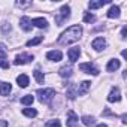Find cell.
Wrapping results in <instances>:
<instances>
[{
    "instance_id": "26",
    "label": "cell",
    "mask_w": 127,
    "mask_h": 127,
    "mask_svg": "<svg viewBox=\"0 0 127 127\" xmlns=\"http://www.w3.org/2000/svg\"><path fill=\"white\" fill-rule=\"evenodd\" d=\"M45 127H61V124H60V120H49L45 124Z\"/></svg>"
},
{
    "instance_id": "19",
    "label": "cell",
    "mask_w": 127,
    "mask_h": 127,
    "mask_svg": "<svg viewBox=\"0 0 127 127\" xmlns=\"http://www.w3.org/2000/svg\"><path fill=\"white\" fill-rule=\"evenodd\" d=\"M109 3V0H100V2H90L88 3V8L90 9H97V8H102L103 5Z\"/></svg>"
},
{
    "instance_id": "18",
    "label": "cell",
    "mask_w": 127,
    "mask_h": 127,
    "mask_svg": "<svg viewBox=\"0 0 127 127\" xmlns=\"http://www.w3.org/2000/svg\"><path fill=\"white\" fill-rule=\"evenodd\" d=\"M118 17H120V8L112 5L111 9L108 11V18H118Z\"/></svg>"
},
{
    "instance_id": "11",
    "label": "cell",
    "mask_w": 127,
    "mask_h": 127,
    "mask_svg": "<svg viewBox=\"0 0 127 127\" xmlns=\"http://www.w3.org/2000/svg\"><path fill=\"white\" fill-rule=\"evenodd\" d=\"M120 66H121L120 60L114 58V60H109L108 66H106V70H108V72H115V70H118V69H120Z\"/></svg>"
},
{
    "instance_id": "7",
    "label": "cell",
    "mask_w": 127,
    "mask_h": 127,
    "mask_svg": "<svg viewBox=\"0 0 127 127\" xmlns=\"http://www.w3.org/2000/svg\"><path fill=\"white\" fill-rule=\"evenodd\" d=\"M91 46H93L96 51H102V49H105V48H106V40H105L103 37H96V39L93 40Z\"/></svg>"
},
{
    "instance_id": "5",
    "label": "cell",
    "mask_w": 127,
    "mask_h": 127,
    "mask_svg": "<svg viewBox=\"0 0 127 127\" xmlns=\"http://www.w3.org/2000/svg\"><path fill=\"white\" fill-rule=\"evenodd\" d=\"M121 100V93H120V88L118 87H112L109 94H108V102L111 103H115V102H120Z\"/></svg>"
},
{
    "instance_id": "10",
    "label": "cell",
    "mask_w": 127,
    "mask_h": 127,
    "mask_svg": "<svg viewBox=\"0 0 127 127\" xmlns=\"http://www.w3.org/2000/svg\"><path fill=\"white\" fill-rule=\"evenodd\" d=\"M20 26H21V29L24 30V32H30L32 30V20L29 18V17H23L21 20H20Z\"/></svg>"
},
{
    "instance_id": "27",
    "label": "cell",
    "mask_w": 127,
    "mask_h": 127,
    "mask_svg": "<svg viewBox=\"0 0 127 127\" xmlns=\"http://www.w3.org/2000/svg\"><path fill=\"white\" fill-rule=\"evenodd\" d=\"M0 67H3V69H9V61L6 60V57H0Z\"/></svg>"
},
{
    "instance_id": "9",
    "label": "cell",
    "mask_w": 127,
    "mask_h": 127,
    "mask_svg": "<svg viewBox=\"0 0 127 127\" xmlns=\"http://www.w3.org/2000/svg\"><path fill=\"white\" fill-rule=\"evenodd\" d=\"M79 54H81V49H79L78 46H75V48H70V49L67 51V55H69V60H70V63H75V61L79 58Z\"/></svg>"
},
{
    "instance_id": "14",
    "label": "cell",
    "mask_w": 127,
    "mask_h": 127,
    "mask_svg": "<svg viewBox=\"0 0 127 127\" xmlns=\"http://www.w3.org/2000/svg\"><path fill=\"white\" fill-rule=\"evenodd\" d=\"M12 90V85L9 82H3V81H0V94L2 96H8Z\"/></svg>"
},
{
    "instance_id": "28",
    "label": "cell",
    "mask_w": 127,
    "mask_h": 127,
    "mask_svg": "<svg viewBox=\"0 0 127 127\" xmlns=\"http://www.w3.org/2000/svg\"><path fill=\"white\" fill-rule=\"evenodd\" d=\"M94 20H96V17H94L93 14H85V15H84V23H88V24H90V23H93Z\"/></svg>"
},
{
    "instance_id": "6",
    "label": "cell",
    "mask_w": 127,
    "mask_h": 127,
    "mask_svg": "<svg viewBox=\"0 0 127 127\" xmlns=\"http://www.w3.org/2000/svg\"><path fill=\"white\" fill-rule=\"evenodd\" d=\"M32 60H33V55H30V54H20V55H17L14 63L17 66H20V64H27V63H30Z\"/></svg>"
},
{
    "instance_id": "17",
    "label": "cell",
    "mask_w": 127,
    "mask_h": 127,
    "mask_svg": "<svg viewBox=\"0 0 127 127\" xmlns=\"http://www.w3.org/2000/svg\"><path fill=\"white\" fill-rule=\"evenodd\" d=\"M17 82H18V85H20L21 88H27V87H29V84H30V81H29V76H27V75H20V76L17 78Z\"/></svg>"
},
{
    "instance_id": "33",
    "label": "cell",
    "mask_w": 127,
    "mask_h": 127,
    "mask_svg": "<svg viewBox=\"0 0 127 127\" xmlns=\"http://www.w3.org/2000/svg\"><path fill=\"white\" fill-rule=\"evenodd\" d=\"M9 30H11V26H9V24H8V26H3V32H5V33L9 32Z\"/></svg>"
},
{
    "instance_id": "24",
    "label": "cell",
    "mask_w": 127,
    "mask_h": 127,
    "mask_svg": "<svg viewBox=\"0 0 127 127\" xmlns=\"http://www.w3.org/2000/svg\"><path fill=\"white\" fill-rule=\"evenodd\" d=\"M42 40H43V37H42V36H37V37H34V39H30L26 45H27V46H34V45H39Z\"/></svg>"
},
{
    "instance_id": "31",
    "label": "cell",
    "mask_w": 127,
    "mask_h": 127,
    "mask_svg": "<svg viewBox=\"0 0 127 127\" xmlns=\"http://www.w3.org/2000/svg\"><path fill=\"white\" fill-rule=\"evenodd\" d=\"M121 37H123V39L127 37V27H123V30H121Z\"/></svg>"
},
{
    "instance_id": "32",
    "label": "cell",
    "mask_w": 127,
    "mask_h": 127,
    "mask_svg": "<svg viewBox=\"0 0 127 127\" xmlns=\"http://www.w3.org/2000/svg\"><path fill=\"white\" fill-rule=\"evenodd\" d=\"M0 127H8V121L6 120H0Z\"/></svg>"
},
{
    "instance_id": "30",
    "label": "cell",
    "mask_w": 127,
    "mask_h": 127,
    "mask_svg": "<svg viewBox=\"0 0 127 127\" xmlns=\"http://www.w3.org/2000/svg\"><path fill=\"white\" fill-rule=\"evenodd\" d=\"M32 5V2H17V6H30Z\"/></svg>"
},
{
    "instance_id": "3",
    "label": "cell",
    "mask_w": 127,
    "mask_h": 127,
    "mask_svg": "<svg viewBox=\"0 0 127 127\" xmlns=\"http://www.w3.org/2000/svg\"><path fill=\"white\" fill-rule=\"evenodd\" d=\"M69 17H70V8H69L67 5L61 6V9H60V14L55 17V23H57V26H61V24L64 23V21H66Z\"/></svg>"
},
{
    "instance_id": "22",
    "label": "cell",
    "mask_w": 127,
    "mask_h": 127,
    "mask_svg": "<svg viewBox=\"0 0 127 127\" xmlns=\"http://www.w3.org/2000/svg\"><path fill=\"white\" fill-rule=\"evenodd\" d=\"M23 115H26L29 118H34L37 115V111L33 109V108H26V109H23Z\"/></svg>"
},
{
    "instance_id": "8",
    "label": "cell",
    "mask_w": 127,
    "mask_h": 127,
    "mask_svg": "<svg viewBox=\"0 0 127 127\" xmlns=\"http://www.w3.org/2000/svg\"><path fill=\"white\" fill-rule=\"evenodd\" d=\"M78 115L73 112V111H69L67 112V120H66V126L67 127H75V124L78 123Z\"/></svg>"
},
{
    "instance_id": "15",
    "label": "cell",
    "mask_w": 127,
    "mask_h": 127,
    "mask_svg": "<svg viewBox=\"0 0 127 127\" xmlns=\"http://www.w3.org/2000/svg\"><path fill=\"white\" fill-rule=\"evenodd\" d=\"M90 85H91V82L90 81H82L81 84H79V87L76 88V91H78V94H85L87 91H88V88H90Z\"/></svg>"
},
{
    "instance_id": "13",
    "label": "cell",
    "mask_w": 127,
    "mask_h": 127,
    "mask_svg": "<svg viewBox=\"0 0 127 127\" xmlns=\"http://www.w3.org/2000/svg\"><path fill=\"white\" fill-rule=\"evenodd\" d=\"M32 26H36L37 29H46L48 27V21L45 18H33L32 20Z\"/></svg>"
},
{
    "instance_id": "2",
    "label": "cell",
    "mask_w": 127,
    "mask_h": 127,
    "mask_svg": "<svg viewBox=\"0 0 127 127\" xmlns=\"http://www.w3.org/2000/svg\"><path fill=\"white\" fill-rule=\"evenodd\" d=\"M37 96L42 103H49L55 96V90L54 88H43V90L40 88V90H37Z\"/></svg>"
},
{
    "instance_id": "34",
    "label": "cell",
    "mask_w": 127,
    "mask_h": 127,
    "mask_svg": "<svg viewBox=\"0 0 127 127\" xmlns=\"http://www.w3.org/2000/svg\"><path fill=\"white\" fill-rule=\"evenodd\" d=\"M96 127H108L106 124H99V126H96Z\"/></svg>"
},
{
    "instance_id": "1",
    "label": "cell",
    "mask_w": 127,
    "mask_h": 127,
    "mask_svg": "<svg viewBox=\"0 0 127 127\" xmlns=\"http://www.w3.org/2000/svg\"><path fill=\"white\" fill-rule=\"evenodd\" d=\"M81 34H82V27L81 26H72L60 34L57 42L60 45H70L73 42H78L81 39Z\"/></svg>"
},
{
    "instance_id": "12",
    "label": "cell",
    "mask_w": 127,
    "mask_h": 127,
    "mask_svg": "<svg viewBox=\"0 0 127 127\" xmlns=\"http://www.w3.org/2000/svg\"><path fill=\"white\" fill-rule=\"evenodd\" d=\"M61 57H63V54H61V51H58V49H57V51H55V49H54V51H49V52L46 54V58L51 60V61H60Z\"/></svg>"
},
{
    "instance_id": "20",
    "label": "cell",
    "mask_w": 127,
    "mask_h": 127,
    "mask_svg": "<svg viewBox=\"0 0 127 127\" xmlns=\"http://www.w3.org/2000/svg\"><path fill=\"white\" fill-rule=\"evenodd\" d=\"M66 94H67L69 99H75L76 94H78V91H76V85H75V84H70L69 88H67V93H66Z\"/></svg>"
},
{
    "instance_id": "25",
    "label": "cell",
    "mask_w": 127,
    "mask_h": 127,
    "mask_svg": "<svg viewBox=\"0 0 127 127\" xmlns=\"http://www.w3.org/2000/svg\"><path fill=\"white\" fill-rule=\"evenodd\" d=\"M33 100H34V97H33L32 94H27V96H24V97L21 99V103H23V105H32Z\"/></svg>"
},
{
    "instance_id": "4",
    "label": "cell",
    "mask_w": 127,
    "mask_h": 127,
    "mask_svg": "<svg viewBox=\"0 0 127 127\" xmlns=\"http://www.w3.org/2000/svg\"><path fill=\"white\" fill-rule=\"evenodd\" d=\"M79 69H81L82 72L88 73V75H93V76H97V75H99V69H97L94 64H91V63H81V64H79Z\"/></svg>"
},
{
    "instance_id": "21",
    "label": "cell",
    "mask_w": 127,
    "mask_h": 127,
    "mask_svg": "<svg viewBox=\"0 0 127 127\" xmlns=\"http://www.w3.org/2000/svg\"><path fill=\"white\" fill-rule=\"evenodd\" d=\"M33 75H34V79L37 81V84H43V81H45V75H43V72H40L39 69H36V70L33 72Z\"/></svg>"
},
{
    "instance_id": "29",
    "label": "cell",
    "mask_w": 127,
    "mask_h": 127,
    "mask_svg": "<svg viewBox=\"0 0 127 127\" xmlns=\"http://www.w3.org/2000/svg\"><path fill=\"white\" fill-rule=\"evenodd\" d=\"M8 52V49H6V46L3 45V43H0V54H2L3 57H5V54Z\"/></svg>"
},
{
    "instance_id": "23",
    "label": "cell",
    "mask_w": 127,
    "mask_h": 127,
    "mask_svg": "<svg viewBox=\"0 0 127 127\" xmlns=\"http://www.w3.org/2000/svg\"><path fill=\"white\" fill-rule=\"evenodd\" d=\"M82 123L87 126V127H91V126H94V123H96V120L93 118V117H88V115H84L82 117Z\"/></svg>"
},
{
    "instance_id": "16",
    "label": "cell",
    "mask_w": 127,
    "mask_h": 127,
    "mask_svg": "<svg viewBox=\"0 0 127 127\" xmlns=\"http://www.w3.org/2000/svg\"><path fill=\"white\" fill-rule=\"evenodd\" d=\"M58 75L61 78H69V76H72V66H63L58 70Z\"/></svg>"
}]
</instances>
